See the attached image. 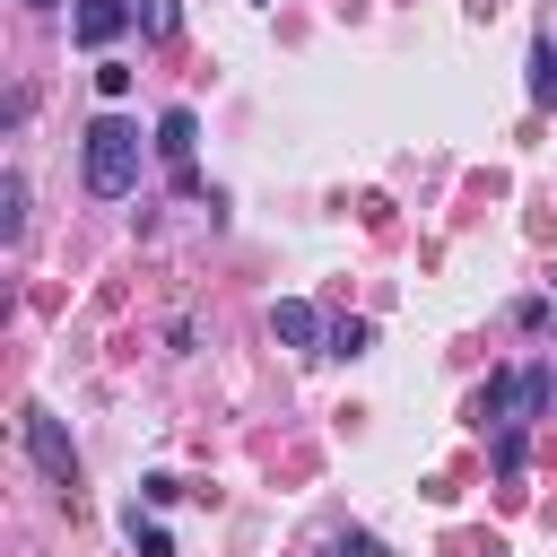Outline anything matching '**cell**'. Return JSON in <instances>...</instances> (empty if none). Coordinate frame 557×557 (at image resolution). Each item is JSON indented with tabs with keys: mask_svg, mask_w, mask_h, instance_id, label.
<instances>
[{
	"mask_svg": "<svg viewBox=\"0 0 557 557\" xmlns=\"http://www.w3.org/2000/svg\"><path fill=\"white\" fill-rule=\"evenodd\" d=\"M131 9H139V35H148V44H174V35H183V9H174V0H131Z\"/></svg>",
	"mask_w": 557,
	"mask_h": 557,
	"instance_id": "cell-8",
	"label": "cell"
},
{
	"mask_svg": "<svg viewBox=\"0 0 557 557\" xmlns=\"http://www.w3.org/2000/svg\"><path fill=\"white\" fill-rule=\"evenodd\" d=\"M522 453H531V444H522V426H505V435H496V470L513 479V470H522Z\"/></svg>",
	"mask_w": 557,
	"mask_h": 557,
	"instance_id": "cell-12",
	"label": "cell"
},
{
	"mask_svg": "<svg viewBox=\"0 0 557 557\" xmlns=\"http://www.w3.org/2000/svg\"><path fill=\"white\" fill-rule=\"evenodd\" d=\"M26 9H52V0H26Z\"/></svg>",
	"mask_w": 557,
	"mask_h": 557,
	"instance_id": "cell-15",
	"label": "cell"
},
{
	"mask_svg": "<svg viewBox=\"0 0 557 557\" xmlns=\"http://www.w3.org/2000/svg\"><path fill=\"white\" fill-rule=\"evenodd\" d=\"M131 548H139V557H174V540H165L157 522H139V513H131Z\"/></svg>",
	"mask_w": 557,
	"mask_h": 557,
	"instance_id": "cell-11",
	"label": "cell"
},
{
	"mask_svg": "<svg viewBox=\"0 0 557 557\" xmlns=\"http://www.w3.org/2000/svg\"><path fill=\"white\" fill-rule=\"evenodd\" d=\"M191 139H200V113H191V104H165V113H157V157L174 165V191H183V200H200V174H191Z\"/></svg>",
	"mask_w": 557,
	"mask_h": 557,
	"instance_id": "cell-4",
	"label": "cell"
},
{
	"mask_svg": "<svg viewBox=\"0 0 557 557\" xmlns=\"http://www.w3.org/2000/svg\"><path fill=\"white\" fill-rule=\"evenodd\" d=\"M548 331H557V296H548Z\"/></svg>",
	"mask_w": 557,
	"mask_h": 557,
	"instance_id": "cell-14",
	"label": "cell"
},
{
	"mask_svg": "<svg viewBox=\"0 0 557 557\" xmlns=\"http://www.w3.org/2000/svg\"><path fill=\"white\" fill-rule=\"evenodd\" d=\"M17 435H26V453H35V470H44L52 487H78V444H70V426H61L52 409H26Z\"/></svg>",
	"mask_w": 557,
	"mask_h": 557,
	"instance_id": "cell-3",
	"label": "cell"
},
{
	"mask_svg": "<svg viewBox=\"0 0 557 557\" xmlns=\"http://www.w3.org/2000/svg\"><path fill=\"white\" fill-rule=\"evenodd\" d=\"M26 235V174H0V244Z\"/></svg>",
	"mask_w": 557,
	"mask_h": 557,
	"instance_id": "cell-7",
	"label": "cell"
},
{
	"mask_svg": "<svg viewBox=\"0 0 557 557\" xmlns=\"http://www.w3.org/2000/svg\"><path fill=\"white\" fill-rule=\"evenodd\" d=\"M157 139H139V122H122V113H96L87 131H78V183L96 191V200H131L139 191V157H148Z\"/></svg>",
	"mask_w": 557,
	"mask_h": 557,
	"instance_id": "cell-1",
	"label": "cell"
},
{
	"mask_svg": "<svg viewBox=\"0 0 557 557\" xmlns=\"http://www.w3.org/2000/svg\"><path fill=\"white\" fill-rule=\"evenodd\" d=\"M548 366H505V374H487L479 392H470V426L479 435H505V426H531L540 409H548Z\"/></svg>",
	"mask_w": 557,
	"mask_h": 557,
	"instance_id": "cell-2",
	"label": "cell"
},
{
	"mask_svg": "<svg viewBox=\"0 0 557 557\" xmlns=\"http://www.w3.org/2000/svg\"><path fill=\"white\" fill-rule=\"evenodd\" d=\"M139 26V9L131 0H78V17H70V35L87 44V52H104V44H122Z\"/></svg>",
	"mask_w": 557,
	"mask_h": 557,
	"instance_id": "cell-5",
	"label": "cell"
},
{
	"mask_svg": "<svg viewBox=\"0 0 557 557\" xmlns=\"http://www.w3.org/2000/svg\"><path fill=\"white\" fill-rule=\"evenodd\" d=\"M322 348H331V357H366V348H374V322H357V313H348V322H331V339H322Z\"/></svg>",
	"mask_w": 557,
	"mask_h": 557,
	"instance_id": "cell-9",
	"label": "cell"
},
{
	"mask_svg": "<svg viewBox=\"0 0 557 557\" xmlns=\"http://www.w3.org/2000/svg\"><path fill=\"white\" fill-rule=\"evenodd\" d=\"M339 557H392V548H383L374 531H348V540H339Z\"/></svg>",
	"mask_w": 557,
	"mask_h": 557,
	"instance_id": "cell-13",
	"label": "cell"
},
{
	"mask_svg": "<svg viewBox=\"0 0 557 557\" xmlns=\"http://www.w3.org/2000/svg\"><path fill=\"white\" fill-rule=\"evenodd\" d=\"M270 339H287V348H322V339H331V322H322L305 296H278V305H270Z\"/></svg>",
	"mask_w": 557,
	"mask_h": 557,
	"instance_id": "cell-6",
	"label": "cell"
},
{
	"mask_svg": "<svg viewBox=\"0 0 557 557\" xmlns=\"http://www.w3.org/2000/svg\"><path fill=\"white\" fill-rule=\"evenodd\" d=\"M531 104H557V44H531Z\"/></svg>",
	"mask_w": 557,
	"mask_h": 557,
	"instance_id": "cell-10",
	"label": "cell"
}]
</instances>
